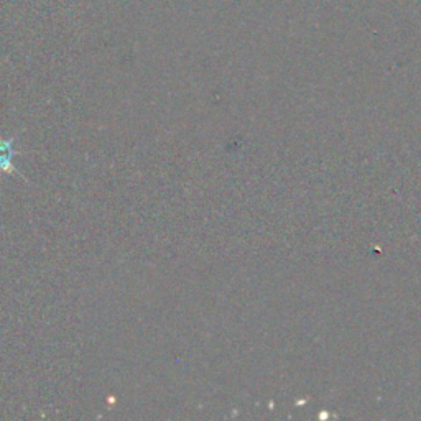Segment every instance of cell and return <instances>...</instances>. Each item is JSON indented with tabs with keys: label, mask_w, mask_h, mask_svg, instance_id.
<instances>
[{
	"label": "cell",
	"mask_w": 421,
	"mask_h": 421,
	"mask_svg": "<svg viewBox=\"0 0 421 421\" xmlns=\"http://www.w3.org/2000/svg\"><path fill=\"white\" fill-rule=\"evenodd\" d=\"M17 137L19 133L9 138L0 137V178H2L4 175H17V177L26 181V178L22 177V173L19 172V168L15 167L14 163V158L22 153L15 148V140H17Z\"/></svg>",
	"instance_id": "cell-1"
}]
</instances>
